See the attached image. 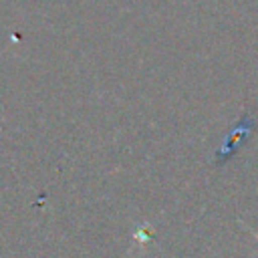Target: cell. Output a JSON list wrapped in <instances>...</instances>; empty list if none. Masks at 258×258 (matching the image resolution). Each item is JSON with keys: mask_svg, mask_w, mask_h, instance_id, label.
<instances>
[{"mask_svg": "<svg viewBox=\"0 0 258 258\" xmlns=\"http://www.w3.org/2000/svg\"><path fill=\"white\" fill-rule=\"evenodd\" d=\"M254 125H256L254 117L246 111V113L242 115L240 123H238V125L232 129V133L226 137L224 145L218 149V153H216V165H224V163L240 149V145H244V143L248 141V137H250L252 131H254Z\"/></svg>", "mask_w": 258, "mask_h": 258, "instance_id": "6da1fadb", "label": "cell"}, {"mask_svg": "<svg viewBox=\"0 0 258 258\" xmlns=\"http://www.w3.org/2000/svg\"><path fill=\"white\" fill-rule=\"evenodd\" d=\"M254 236H256V240H258V234H254Z\"/></svg>", "mask_w": 258, "mask_h": 258, "instance_id": "7a4b0ae2", "label": "cell"}]
</instances>
